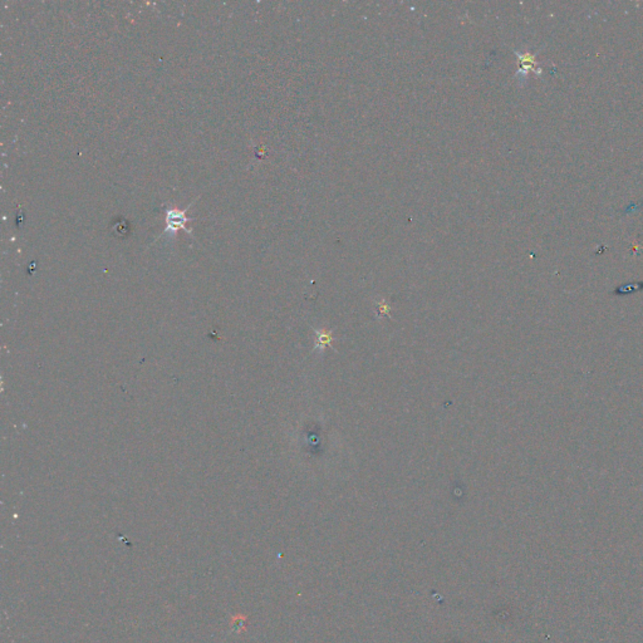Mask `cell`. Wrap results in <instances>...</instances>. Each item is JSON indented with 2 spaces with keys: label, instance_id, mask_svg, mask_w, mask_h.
Returning <instances> with one entry per match:
<instances>
[{
  "label": "cell",
  "instance_id": "277c9868",
  "mask_svg": "<svg viewBox=\"0 0 643 643\" xmlns=\"http://www.w3.org/2000/svg\"><path fill=\"white\" fill-rule=\"evenodd\" d=\"M331 339H332V334L324 332L323 334H320V336L318 337V344L319 346H327V344L331 342Z\"/></svg>",
  "mask_w": 643,
  "mask_h": 643
},
{
  "label": "cell",
  "instance_id": "3957f363",
  "mask_svg": "<svg viewBox=\"0 0 643 643\" xmlns=\"http://www.w3.org/2000/svg\"><path fill=\"white\" fill-rule=\"evenodd\" d=\"M643 289V283H629V284H624V285H620L618 286L617 289L614 290L615 294H628V293H632V291H638Z\"/></svg>",
  "mask_w": 643,
  "mask_h": 643
},
{
  "label": "cell",
  "instance_id": "7a4b0ae2",
  "mask_svg": "<svg viewBox=\"0 0 643 643\" xmlns=\"http://www.w3.org/2000/svg\"><path fill=\"white\" fill-rule=\"evenodd\" d=\"M516 54L520 59V70L517 73H527L529 69L534 68V54L531 53H524V54L516 53Z\"/></svg>",
  "mask_w": 643,
  "mask_h": 643
},
{
  "label": "cell",
  "instance_id": "6da1fadb",
  "mask_svg": "<svg viewBox=\"0 0 643 643\" xmlns=\"http://www.w3.org/2000/svg\"><path fill=\"white\" fill-rule=\"evenodd\" d=\"M190 206L183 211L175 210V208H167L166 210V224H167V226H166L165 231H163V235L165 234L176 233L178 229H183L186 233L191 234V231L185 226V224L190 221V219L186 218V212L190 208Z\"/></svg>",
  "mask_w": 643,
  "mask_h": 643
}]
</instances>
